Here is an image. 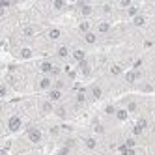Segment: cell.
I'll return each instance as SVG.
<instances>
[{
    "label": "cell",
    "mask_w": 155,
    "mask_h": 155,
    "mask_svg": "<svg viewBox=\"0 0 155 155\" xmlns=\"http://www.w3.org/2000/svg\"><path fill=\"white\" fill-rule=\"evenodd\" d=\"M60 36H62V32H60L58 28H50V30H49V38H50V39H58Z\"/></svg>",
    "instance_id": "9a60e30c"
},
{
    "label": "cell",
    "mask_w": 155,
    "mask_h": 155,
    "mask_svg": "<svg viewBox=\"0 0 155 155\" xmlns=\"http://www.w3.org/2000/svg\"><path fill=\"white\" fill-rule=\"evenodd\" d=\"M71 56H73V60L79 62V64H82V62H84V50H80V49H75L73 53H71Z\"/></svg>",
    "instance_id": "8992f818"
},
{
    "label": "cell",
    "mask_w": 155,
    "mask_h": 155,
    "mask_svg": "<svg viewBox=\"0 0 155 155\" xmlns=\"http://www.w3.org/2000/svg\"><path fill=\"white\" fill-rule=\"evenodd\" d=\"M135 24H137V26H142V24H144V17H142V15H137V17H135Z\"/></svg>",
    "instance_id": "44dd1931"
},
{
    "label": "cell",
    "mask_w": 155,
    "mask_h": 155,
    "mask_svg": "<svg viewBox=\"0 0 155 155\" xmlns=\"http://www.w3.org/2000/svg\"><path fill=\"white\" fill-rule=\"evenodd\" d=\"M53 6H54L56 9H64V8H65V2H54Z\"/></svg>",
    "instance_id": "603a6c76"
},
{
    "label": "cell",
    "mask_w": 155,
    "mask_h": 155,
    "mask_svg": "<svg viewBox=\"0 0 155 155\" xmlns=\"http://www.w3.org/2000/svg\"><path fill=\"white\" fill-rule=\"evenodd\" d=\"M21 58H24V60L32 58V50H30V49H23V50H21Z\"/></svg>",
    "instance_id": "e0dca14e"
},
{
    "label": "cell",
    "mask_w": 155,
    "mask_h": 155,
    "mask_svg": "<svg viewBox=\"0 0 155 155\" xmlns=\"http://www.w3.org/2000/svg\"><path fill=\"white\" fill-rule=\"evenodd\" d=\"M41 112H43V114L53 112V101H43L41 103Z\"/></svg>",
    "instance_id": "9c48e42d"
},
{
    "label": "cell",
    "mask_w": 155,
    "mask_h": 155,
    "mask_svg": "<svg viewBox=\"0 0 155 155\" xmlns=\"http://www.w3.org/2000/svg\"><path fill=\"white\" fill-rule=\"evenodd\" d=\"M137 79H138V73H137V71H129V73L125 75V80L129 82V84H133Z\"/></svg>",
    "instance_id": "7c38bea8"
},
{
    "label": "cell",
    "mask_w": 155,
    "mask_h": 155,
    "mask_svg": "<svg viewBox=\"0 0 155 155\" xmlns=\"http://www.w3.org/2000/svg\"><path fill=\"white\" fill-rule=\"evenodd\" d=\"M110 73L112 75H120L122 73V68H120V65H112V68H110Z\"/></svg>",
    "instance_id": "d6986e66"
},
{
    "label": "cell",
    "mask_w": 155,
    "mask_h": 155,
    "mask_svg": "<svg viewBox=\"0 0 155 155\" xmlns=\"http://www.w3.org/2000/svg\"><path fill=\"white\" fill-rule=\"evenodd\" d=\"M77 6L80 8V17H84V19H88L92 13H94V8H92L90 4H86V2H77Z\"/></svg>",
    "instance_id": "7a4b0ae2"
},
{
    "label": "cell",
    "mask_w": 155,
    "mask_h": 155,
    "mask_svg": "<svg viewBox=\"0 0 155 155\" xmlns=\"http://www.w3.org/2000/svg\"><path fill=\"white\" fill-rule=\"evenodd\" d=\"M137 11H138V9L131 6V8H129V11H127V15H129V17H137Z\"/></svg>",
    "instance_id": "7402d4cb"
},
{
    "label": "cell",
    "mask_w": 155,
    "mask_h": 155,
    "mask_svg": "<svg viewBox=\"0 0 155 155\" xmlns=\"http://www.w3.org/2000/svg\"><path fill=\"white\" fill-rule=\"evenodd\" d=\"M108 30H110V24H108V23H99V24H97V32H99V34H107Z\"/></svg>",
    "instance_id": "8fae6325"
},
{
    "label": "cell",
    "mask_w": 155,
    "mask_h": 155,
    "mask_svg": "<svg viewBox=\"0 0 155 155\" xmlns=\"http://www.w3.org/2000/svg\"><path fill=\"white\" fill-rule=\"evenodd\" d=\"M60 99H62V90L54 88V90L49 92V101H60Z\"/></svg>",
    "instance_id": "5b68a950"
},
{
    "label": "cell",
    "mask_w": 155,
    "mask_h": 155,
    "mask_svg": "<svg viewBox=\"0 0 155 155\" xmlns=\"http://www.w3.org/2000/svg\"><path fill=\"white\" fill-rule=\"evenodd\" d=\"M84 41L88 45H95L97 43V34L95 32H88V34H84Z\"/></svg>",
    "instance_id": "52a82bcc"
},
{
    "label": "cell",
    "mask_w": 155,
    "mask_h": 155,
    "mask_svg": "<svg viewBox=\"0 0 155 155\" xmlns=\"http://www.w3.org/2000/svg\"><path fill=\"white\" fill-rule=\"evenodd\" d=\"M116 110H118V108L114 105H107L105 107V112H107V114H110V116H116Z\"/></svg>",
    "instance_id": "2e32d148"
},
{
    "label": "cell",
    "mask_w": 155,
    "mask_h": 155,
    "mask_svg": "<svg viewBox=\"0 0 155 155\" xmlns=\"http://www.w3.org/2000/svg\"><path fill=\"white\" fill-rule=\"evenodd\" d=\"M127 116H129L127 108H118V110H116V120H120V122H125V120H127Z\"/></svg>",
    "instance_id": "ba28073f"
},
{
    "label": "cell",
    "mask_w": 155,
    "mask_h": 155,
    "mask_svg": "<svg viewBox=\"0 0 155 155\" xmlns=\"http://www.w3.org/2000/svg\"><path fill=\"white\" fill-rule=\"evenodd\" d=\"M50 86H53V79L50 77H43L39 80V90H49L50 92Z\"/></svg>",
    "instance_id": "277c9868"
},
{
    "label": "cell",
    "mask_w": 155,
    "mask_h": 155,
    "mask_svg": "<svg viewBox=\"0 0 155 155\" xmlns=\"http://www.w3.org/2000/svg\"><path fill=\"white\" fill-rule=\"evenodd\" d=\"M56 54H58L60 58H68V54H69V49L62 45V47H58V53H56Z\"/></svg>",
    "instance_id": "5bb4252c"
},
{
    "label": "cell",
    "mask_w": 155,
    "mask_h": 155,
    "mask_svg": "<svg viewBox=\"0 0 155 155\" xmlns=\"http://www.w3.org/2000/svg\"><path fill=\"white\" fill-rule=\"evenodd\" d=\"M28 138L32 142H39L41 140V131H39V129H36V127L28 129Z\"/></svg>",
    "instance_id": "3957f363"
},
{
    "label": "cell",
    "mask_w": 155,
    "mask_h": 155,
    "mask_svg": "<svg viewBox=\"0 0 155 155\" xmlns=\"http://www.w3.org/2000/svg\"><path fill=\"white\" fill-rule=\"evenodd\" d=\"M95 146H97V140H95L94 137H88L86 138V148L88 149H95Z\"/></svg>",
    "instance_id": "4fadbf2b"
},
{
    "label": "cell",
    "mask_w": 155,
    "mask_h": 155,
    "mask_svg": "<svg viewBox=\"0 0 155 155\" xmlns=\"http://www.w3.org/2000/svg\"><path fill=\"white\" fill-rule=\"evenodd\" d=\"M127 112H137V103H135V101H131V103L127 105Z\"/></svg>",
    "instance_id": "ffe728a7"
},
{
    "label": "cell",
    "mask_w": 155,
    "mask_h": 155,
    "mask_svg": "<svg viewBox=\"0 0 155 155\" xmlns=\"http://www.w3.org/2000/svg\"><path fill=\"white\" fill-rule=\"evenodd\" d=\"M92 94H94V97H101V88L99 86H92Z\"/></svg>",
    "instance_id": "ac0fdd59"
},
{
    "label": "cell",
    "mask_w": 155,
    "mask_h": 155,
    "mask_svg": "<svg viewBox=\"0 0 155 155\" xmlns=\"http://www.w3.org/2000/svg\"><path fill=\"white\" fill-rule=\"evenodd\" d=\"M90 28H92V26H90V21H82V23L79 24V30H80L82 34H88V32H92Z\"/></svg>",
    "instance_id": "30bf717a"
},
{
    "label": "cell",
    "mask_w": 155,
    "mask_h": 155,
    "mask_svg": "<svg viewBox=\"0 0 155 155\" xmlns=\"http://www.w3.org/2000/svg\"><path fill=\"white\" fill-rule=\"evenodd\" d=\"M21 125H23V122H21L19 116H11V118L8 120V129H9L11 133H17L19 129H21Z\"/></svg>",
    "instance_id": "6da1fadb"
}]
</instances>
